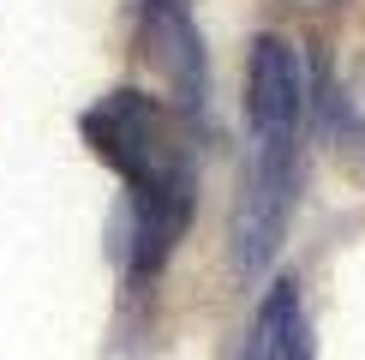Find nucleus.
<instances>
[{"label": "nucleus", "mask_w": 365, "mask_h": 360, "mask_svg": "<svg viewBox=\"0 0 365 360\" xmlns=\"http://www.w3.org/2000/svg\"><path fill=\"white\" fill-rule=\"evenodd\" d=\"M317 109H329L336 139L354 150V156H365V66L354 72V79H341L336 90H329V102H317Z\"/></svg>", "instance_id": "nucleus-5"}, {"label": "nucleus", "mask_w": 365, "mask_h": 360, "mask_svg": "<svg viewBox=\"0 0 365 360\" xmlns=\"http://www.w3.org/2000/svg\"><path fill=\"white\" fill-rule=\"evenodd\" d=\"M299 6H329V0H299Z\"/></svg>", "instance_id": "nucleus-6"}, {"label": "nucleus", "mask_w": 365, "mask_h": 360, "mask_svg": "<svg viewBox=\"0 0 365 360\" xmlns=\"http://www.w3.org/2000/svg\"><path fill=\"white\" fill-rule=\"evenodd\" d=\"M299 192V150H252L246 186L234 204V264L240 276H257L276 259V240L287 229V210Z\"/></svg>", "instance_id": "nucleus-3"}, {"label": "nucleus", "mask_w": 365, "mask_h": 360, "mask_svg": "<svg viewBox=\"0 0 365 360\" xmlns=\"http://www.w3.org/2000/svg\"><path fill=\"white\" fill-rule=\"evenodd\" d=\"M306 66L287 36H257L246 60V126L252 150H299L306 132Z\"/></svg>", "instance_id": "nucleus-2"}, {"label": "nucleus", "mask_w": 365, "mask_h": 360, "mask_svg": "<svg viewBox=\"0 0 365 360\" xmlns=\"http://www.w3.org/2000/svg\"><path fill=\"white\" fill-rule=\"evenodd\" d=\"M240 360H312V324H306V306H299V282L294 276H276V289L264 294Z\"/></svg>", "instance_id": "nucleus-4"}, {"label": "nucleus", "mask_w": 365, "mask_h": 360, "mask_svg": "<svg viewBox=\"0 0 365 360\" xmlns=\"http://www.w3.org/2000/svg\"><path fill=\"white\" fill-rule=\"evenodd\" d=\"M78 132L126 180V199H132V264H126V276L144 289V282L162 276V264H168L174 240L186 234L192 204H197V169H192L186 132L144 90H108L78 120Z\"/></svg>", "instance_id": "nucleus-1"}]
</instances>
